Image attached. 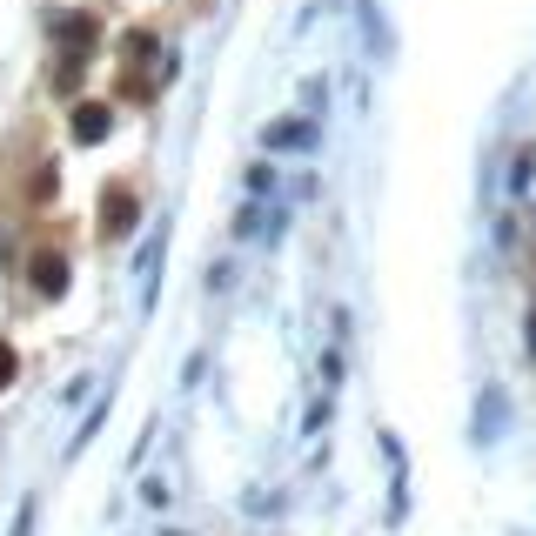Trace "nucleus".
<instances>
[{
    "mask_svg": "<svg viewBox=\"0 0 536 536\" xmlns=\"http://www.w3.org/2000/svg\"><path fill=\"white\" fill-rule=\"evenodd\" d=\"M128 222H134V195H128V188H108V201H101V228L121 235Z\"/></svg>",
    "mask_w": 536,
    "mask_h": 536,
    "instance_id": "f03ea898",
    "label": "nucleus"
},
{
    "mask_svg": "<svg viewBox=\"0 0 536 536\" xmlns=\"http://www.w3.org/2000/svg\"><path fill=\"white\" fill-rule=\"evenodd\" d=\"M27 268H34V289H41V295H61V289H67V262L54 255V248H41Z\"/></svg>",
    "mask_w": 536,
    "mask_h": 536,
    "instance_id": "f257e3e1",
    "label": "nucleus"
},
{
    "mask_svg": "<svg viewBox=\"0 0 536 536\" xmlns=\"http://www.w3.org/2000/svg\"><path fill=\"white\" fill-rule=\"evenodd\" d=\"M74 134H81V141H101V134H108V108H101V101H81V108H74Z\"/></svg>",
    "mask_w": 536,
    "mask_h": 536,
    "instance_id": "7ed1b4c3",
    "label": "nucleus"
},
{
    "mask_svg": "<svg viewBox=\"0 0 536 536\" xmlns=\"http://www.w3.org/2000/svg\"><path fill=\"white\" fill-rule=\"evenodd\" d=\"M7 382H14V349L0 342V389H7Z\"/></svg>",
    "mask_w": 536,
    "mask_h": 536,
    "instance_id": "20e7f679",
    "label": "nucleus"
}]
</instances>
